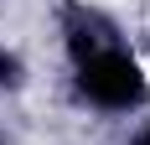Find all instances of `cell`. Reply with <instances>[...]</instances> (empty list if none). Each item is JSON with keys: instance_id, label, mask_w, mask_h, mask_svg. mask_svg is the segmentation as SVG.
<instances>
[{"instance_id": "obj_1", "label": "cell", "mask_w": 150, "mask_h": 145, "mask_svg": "<svg viewBox=\"0 0 150 145\" xmlns=\"http://www.w3.org/2000/svg\"><path fill=\"white\" fill-rule=\"evenodd\" d=\"M78 83L98 109H135L145 99V78H140V62L124 52V47H93L78 57Z\"/></svg>"}, {"instance_id": "obj_2", "label": "cell", "mask_w": 150, "mask_h": 145, "mask_svg": "<svg viewBox=\"0 0 150 145\" xmlns=\"http://www.w3.org/2000/svg\"><path fill=\"white\" fill-rule=\"evenodd\" d=\"M140 145H150V135H145V140H140Z\"/></svg>"}]
</instances>
